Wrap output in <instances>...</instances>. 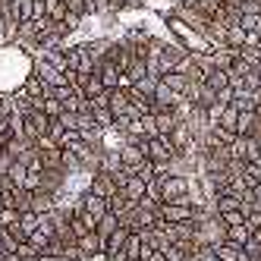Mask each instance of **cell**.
<instances>
[{
	"instance_id": "cell-1",
	"label": "cell",
	"mask_w": 261,
	"mask_h": 261,
	"mask_svg": "<svg viewBox=\"0 0 261 261\" xmlns=\"http://www.w3.org/2000/svg\"><path fill=\"white\" fill-rule=\"evenodd\" d=\"M198 230H195V246H217V242L227 239V223L220 220V214H201Z\"/></svg>"
},
{
	"instance_id": "cell-2",
	"label": "cell",
	"mask_w": 261,
	"mask_h": 261,
	"mask_svg": "<svg viewBox=\"0 0 261 261\" xmlns=\"http://www.w3.org/2000/svg\"><path fill=\"white\" fill-rule=\"evenodd\" d=\"M158 189H161V201H182L189 195V176H182V173L158 176Z\"/></svg>"
},
{
	"instance_id": "cell-3",
	"label": "cell",
	"mask_w": 261,
	"mask_h": 261,
	"mask_svg": "<svg viewBox=\"0 0 261 261\" xmlns=\"http://www.w3.org/2000/svg\"><path fill=\"white\" fill-rule=\"evenodd\" d=\"M32 72H35V76H38L44 85H54V88H57V85H66V82H69V79H66V72H63V69H57L54 63H47V60L41 57V54H38V57L32 60Z\"/></svg>"
},
{
	"instance_id": "cell-4",
	"label": "cell",
	"mask_w": 261,
	"mask_h": 261,
	"mask_svg": "<svg viewBox=\"0 0 261 261\" xmlns=\"http://www.w3.org/2000/svg\"><path fill=\"white\" fill-rule=\"evenodd\" d=\"M158 217L167 220V223H179V220H192L195 217V208L186 201H161L158 204Z\"/></svg>"
},
{
	"instance_id": "cell-5",
	"label": "cell",
	"mask_w": 261,
	"mask_h": 261,
	"mask_svg": "<svg viewBox=\"0 0 261 261\" xmlns=\"http://www.w3.org/2000/svg\"><path fill=\"white\" fill-rule=\"evenodd\" d=\"M47 129H50V117L44 114V110H32V114L25 117V123H22V136L29 142H38L41 136H47Z\"/></svg>"
},
{
	"instance_id": "cell-6",
	"label": "cell",
	"mask_w": 261,
	"mask_h": 261,
	"mask_svg": "<svg viewBox=\"0 0 261 261\" xmlns=\"http://www.w3.org/2000/svg\"><path fill=\"white\" fill-rule=\"evenodd\" d=\"M76 208H82V211H88V214H95L98 220L110 211V204H107V198H101V195H95V192H91L88 189V186H85V192L76 198Z\"/></svg>"
},
{
	"instance_id": "cell-7",
	"label": "cell",
	"mask_w": 261,
	"mask_h": 261,
	"mask_svg": "<svg viewBox=\"0 0 261 261\" xmlns=\"http://www.w3.org/2000/svg\"><path fill=\"white\" fill-rule=\"evenodd\" d=\"M88 189L95 192V195H101V198H110L114 192H120V186H117L114 173H104V170H98V173H91V176H88Z\"/></svg>"
},
{
	"instance_id": "cell-8",
	"label": "cell",
	"mask_w": 261,
	"mask_h": 261,
	"mask_svg": "<svg viewBox=\"0 0 261 261\" xmlns=\"http://www.w3.org/2000/svg\"><path fill=\"white\" fill-rule=\"evenodd\" d=\"M76 249H79V255H82V258H88V261H91V258L104 255V236H98V230H91V233L79 236Z\"/></svg>"
},
{
	"instance_id": "cell-9",
	"label": "cell",
	"mask_w": 261,
	"mask_h": 261,
	"mask_svg": "<svg viewBox=\"0 0 261 261\" xmlns=\"http://www.w3.org/2000/svg\"><path fill=\"white\" fill-rule=\"evenodd\" d=\"M120 158H123V167H126L129 173H136L139 167L148 161V158H145V151L139 148V142H123V145H120Z\"/></svg>"
},
{
	"instance_id": "cell-10",
	"label": "cell",
	"mask_w": 261,
	"mask_h": 261,
	"mask_svg": "<svg viewBox=\"0 0 261 261\" xmlns=\"http://www.w3.org/2000/svg\"><path fill=\"white\" fill-rule=\"evenodd\" d=\"M126 236H129V227H123V223H120V227L104 239V258H107V261H114V258H120V255H123Z\"/></svg>"
},
{
	"instance_id": "cell-11",
	"label": "cell",
	"mask_w": 261,
	"mask_h": 261,
	"mask_svg": "<svg viewBox=\"0 0 261 261\" xmlns=\"http://www.w3.org/2000/svg\"><path fill=\"white\" fill-rule=\"evenodd\" d=\"M151 101H154V110H173V107L182 101V95H176V91L161 79L158 88H154V98H151Z\"/></svg>"
},
{
	"instance_id": "cell-12",
	"label": "cell",
	"mask_w": 261,
	"mask_h": 261,
	"mask_svg": "<svg viewBox=\"0 0 261 261\" xmlns=\"http://www.w3.org/2000/svg\"><path fill=\"white\" fill-rule=\"evenodd\" d=\"M120 192H123L129 201H142V198H145V192H148V182H145L142 176H136V173H133V176H126V182L120 186Z\"/></svg>"
},
{
	"instance_id": "cell-13",
	"label": "cell",
	"mask_w": 261,
	"mask_h": 261,
	"mask_svg": "<svg viewBox=\"0 0 261 261\" xmlns=\"http://www.w3.org/2000/svg\"><path fill=\"white\" fill-rule=\"evenodd\" d=\"M214 252H217V258H220V261H249V258H246V252H242V246H236V242H230V239L217 242Z\"/></svg>"
},
{
	"instance_id": "cell-14",
	"label": "cell",
	"mask_w": 261,
	"mask_h": 261,
	"mask_svg": "<svg viewBox=\"0 0 261 261\" xmlns=\"http://www.w3.org/2000/svg\"><path fill=\"white\" fill-rule=\"evenodd\" d=\"M95 72H98V76H101L104 88H117V85H120V72H123V69H120L117 63H110V60H101Z\"/></svg>"
},
{
	"instance_id": "cell-15",
	"label": "cell",
	"mask_w": 261,
	"mask_h": 261,
	"mask_svg": "<svg viewBox=\"0 0 261 261\" xmlns=\"http://www.w3.org/2000/svg\"><path fill=\"white\" fill-rule=\"evenodd\" d=\"M57 208V195L47 192V189H38V192H32V211H38V214H47Z\"/></svg>"
},
{
	"instance_id": "cell-16",
	"label": "cell",
	"mask_w": 261,
	"mask_h": 261,
	"mask_svg": "<svg viewBox=\"0 0 261 261\" xmlns=\"http://www.w3.org/2000/svg\"><path fill=\"white\" fill-rule=\"evenodd\" d=\"M123 72H126V76L133 79V85H136L139 79H145V76H148V57H139V54H133V60L126 63V69H123Z\"/></svg>"
},
{
	"instance_id": "cell-17",
	"label": "cell",
	"mask_w": 261,
	"mask_h": 261,
	"mask_svg": "<svg viewBox=\"0 0 261 261\" xmlns=\"http://www.w3.org/2000/svg\"><path fill=\"white\" fill-rule=\"evenodd\" d=\"M161 79H164L167 85H170V88L176 91V95H182V98H186V91H189V85H192V82H189V79H186V76H182V72H179V69H170V72H164V76H161Z\"/></svg>"
},
{
	"instance_id": "cell-18",
	"label": "cell",
	"mask_w": 261,
	"mask_h": 261,
	"mask_svg": "<svg viewBox=\"0 0 261 261\" xmlns=\"http://www.w3.org/2000/svg\"><path fill=\"white\" fill-rule=\"evenodd\" d=\"M154 120H158V133L161 136H170L176 129V123H179L173 110H154Z\"/></svg>"
},
{
	"instance_id": "cell-19",
	"label": "cell",
	"mask_w": 261,
	"mask_h": 261,
	"mask_svg": "<svg viewBox=\"0 0 261 261\" xmlns=\"http://www.w3.org/2000/svg\"><path fill=\"white\" fill-rule=\"evenodd\" d=\"M223 41L230 47H246V29L239 22H227V32H223Z\"/></svg>"
},
{
	"instance_id": "cell-20",
	"label": "cell",
	"mask_w": 261,
	"mask_h": 261,
	"mask_svg": "<svg viewBox=\"0 0 261 261\" xmlns=\"http://www.w3.org/2000/svg\"><path fill=\"white\" fill-rule=\"evenodd\" d=\"M255 120H258L255 110H239V120H236V136H252Z\"/></svg>"
},
{
	"instance_id": "cell-21",
	"label": "cell",
	"mask_w": 261,
	"mask_h": 261,
	"mask_svg": "<svg viewBox=\"0 0 261 261\" xmlns=\"http://www.w3.org/2000/svg\"><path fill=\"white\" fill-rule=\"evenodd\" d=\"M19 88L25 91V95H29V98H41V95H44V88H47V85H44V82H41L38 76H35V72H29V76L22 79V85H19Z\"/></svg>"
},
{
	"instance_id": "cell-22",
	"label": "cell",
	"mask_w": 261,
	"mask_h": 261,
	"mask_svg": "<svg viewBox=\"0 0 261 261\" xmlns=\"http://www.w3.org/2000/svg\"><path fill=\"white\" fill-rule=\"evenodd\" d=\"M19 227H22V236L29 239V233H35V230L41 227V214L38 211H22L19 214Z\"/></svg>"
},
{
	"instance_id": "cell-23",
	"label": "cell",
	"mask_w": 261,
	"mask_h": 261,
	"mask_svg": "<svg viewBox=\"0 0 261 261\" xmlns=\"http://www.w3.org/2000/svg\"><path fill=\"white\" fill-rule=\"evenodd\" d=\"M249 236H252L249 223H236V227H227V239H230V242H236V246H246Z\"/></svg>"
},
{
	"instance_id": "cell-24",
	"label": "cell",
	"mask_w": 261,
	"mask_h": 261,
	"mask_svg": "<svg viewBox=\"0 0 261 261\" xmlns=\"http://www.w3.org/2000/svg\"><path fill=\"white\" fill-rule=\"evenodd\" d=\"M204 82H208V85H211L214 91L227 88V85H230V69H217V66H214V69L208 72V79H204Z\"/></svg>"
},
{
	"instance_id": "cell-25",
	"label": "cell",
	"mask_w": 261,
	"mask_h": 261,
	"mask_svg": "<svg viewBox=\"0 0 261 261\" xmlns=\"http://www.w3.org/2000/svg\"><path fill=\"white\" fill-rule=\"evenodd\" d=\"M117 227H120V217H117L114 211H107V214H104V217L98 220V236H104V239H107V236L114 233Z\"/></svg>"
},
{
	"instance_id": "cell-26",
	"label": "cell",
	"mask_w": 261,
	"mask_h": 261,
	"mask_svg": "<svg viewBox=\"0 0 261 261\" xmlns=\"http://www.w3.org/2000/svg\"><path fill=\"white\" fill-rule=\"evenodd\" d=\"M91 114H95V123L104 129V133H107V129H114V114H110V107H91Z\"/></svg>"
},
{
	"instance_id": "cell-27",
	"label": "cell",
	"mask_w": 261,
	"mask_h": 261,
	"mask_svg": "<svg viewBox=\"0 0 261 261\" xmlns=\"http://www.w3.org/2000/svg\"><path fill=\"white\" fill-rule=\"evenodd\" d=\"M13 7H16V19L19 22H29L35 16V0H13Z\"/></svg>"
},
{
	"instance_id": "cell-28",
	"label": "cell",
	"mask_w": 261,
	"mask_h": 261,
	"mask_svg": "<svg viewBox=\"0 0 261 261\" xmlns=\"http://www.w3.org/2000/svg\"><path fill=\"white\" fill-rule=\"evenodd\" d=\"M69 13V7H66V0H47V19H54V22H63V16Z\"/></svg>"
},
{
	"instance_id": "cell-29",
	"label": "cell",
	"mask_w": 261,
	"mask_h": 261,
	"mask_svg": "<svg viewBox=\"0 0 261 261\" xmlns=\"http://www.w3.org/2000/svg\"><path fill=\"white\" fill-rule=\"evenodd\" d=\"M10 179H13V186H25V176H29V167L22 164V161H13L10 164V173H7Z\"/></svg>"
},
{
	"instance_id": "cell-30",
	"label": "cell",
	"mask_w": 261,
	"mask_h": 261,
	"mask_svg": "<svg viewBox=\"0 0 261 261\" xmlns=\"http://www.w3.org/2000/svg\"><path fill=\"white\" fill-rule=\"evenodd\" d=\"M236 120H239V110L233 104H227V107H223V114H220V120H217V126L233 129V133H236Z\"/></svg>"
},
{
	"instance_id": "cell-31",
	"label": "cell",
	"mask_w": 261,
	"mask_h": 261,
	"mask_svg": "<svg viewBox=\"0 0 261 261\" xmlns=\"http://www.w3.org/2000/svg\"><path fill=\"white\" fill-rule=\"evenodd\" d=\"M158 82H161L158 76H145V79H139L133 88L139 91V95H145V98H154V88H158Z\"/></svg>"
},
{
	"instance_id": "cell-32",
	"label": "cell",
	"mask_w": 261,
	"mask_h": 261,
	"mask_svg": "<svg viewBox=\"0 0 261 261\" xmlns=\"http://www.w3.org/2000/svg\"><path fill=\"white\" fill-rule=\"evenodd\" d=\"M239 25L246 29V32L261 35V13H242V16H239Z\"/></svg>"
},
{
	"instance_id": "cell-33",
	"label": "cell",
	"mask_w": 261,
	"mask_h": 261,
	"mask_svg": "<svg viewBox=\"0 0 261 261\" xmlns=\"http://www.w3.org/2000/svg\"><path fill=\"white\" fill-rule=\"evenodd\" d=\"M16 223H19V211H16V208H4V211H0V227H4V230L16 227Z\"/></svg>"
},
{
	"instance_id": "cell-34",
	"label": "cell",
	"mask_w": 261,
	"mask_h": 261,
	"mask_svg": "<svg viewBox=\"0 0 261 261\" xmlns=\"http://www.w3.org/2000/svg\"><path fill=\"white\" fill-rule=\"evenodd\" d=\"M63 110H66V107H63L57 98H47V95H44V114H47L50 120H57V117L63 114Z\"/></svg>"
},
{
	"instance_id": "cell-35",
	"label": "cell",
	"mask_w": 261,
	"mask_h": 261,
	"mask_svg": "<svg viewBox=\"0 0 261 261\" xmlns=\"http://www.w3.org/2000/svg\"><path fill=\"white\" fill-rule=\"evenodd\" d=\"M110 10V0H85V13L88 16H101Z\"/></svg>"
},
{
	"instance_id": "cell-36",
	"label": "cell",
	"mask_w": 261,
	"mask_h": 261,
	"mask_svg": "<svg viewBox=\"0 0 261 261\" xmlns=\"http://www.w3.org/2000/svg\"><path fill=\"white\" fill-rule=\"evenodd\" d=\"M220 220L227 223V227H236V223H246V211H242V208L239 211H223Z\"/></svg>"
},
{
	"instance_id": "cell-37",
	"label": "cell",
	"mask_w": 261,
	"mask_h": 261,
	"mask_svg": "<svg viewBox=\"0 0 261 261\" xmlns=\"http://www.w3.org/2000/svg\"><path fill=\"white\" fill-rule=\"evenodd\" d=\"M142 126H145V139L161 136V133H158V120H154V114H145V117H142Z\"/></svg>"
},
{
	"instance_id": "cell-38",
	"label": "cell",
	"mask_w": 261,
	"mask_h": 261,
	"mask_svg": "<svg viewBox=\"0 0 261 261\" xmlns=\"http://www.w3.org/2000/svg\"><path fill=\"white\" fill-rule=\"evenodd\" d=\"M19 242H22V239H16V236L7 230L4 239H0V249H4V252H19Z\"/></svg>"
},
{
	"instance_id": "cell-39",
	"label": "cell",
	"mask_w": 261,
	"mask_h": 261,
	"mask_svg": "<svg viewBox=\"0 0 261 261\" xmlns=\"http://www.w3.org/2000/svg\"><path fill=\"white\" fill-rule=\"evenodd\" d=\"M142 0H110V10H139Z\"/></svg>"
},
{
	"instance_id": "cell-40",
	"label": "cell",
	"mask_w": 261,
	"mask_h": 261,
	"mask_svg": "<svg viewBox=\"0 0 261 261\" xmlns=\"http://www.w3.org/2000/svg\"><path fill=\"white\" fill-rule=\"evenodd\" d=\"M13 161H16V158H13V154H7V148H0V179L10 173V164H13Z\"/></svg>"
},
{
	"instance_id": "cell-41",
	"label": "cell",
	"mask_w": 261,
	"mask_h": 261,
	"mask_svg": "<svg viewBox=\"0 0 261 261\" xmlns=\"http://www.w3.org/2000/svg\"><path fill=\"white\" fill-rule=\"evenodd\" d=\"M110 91L114 88H104L98 98H91V107H110Z\"/></svg>"
},
{
	"instance_id": "cell-42",
	"label": "cell",
	"mask_w": 261,
	"mask_h": 261,
	"mask_svg": "<svg viewBox=\"0 0 261 261\" xmlns=\"http://www.w3.org/2000/svg\"><path fill=\"white\" fill-rule=\"evenodd\" d=\"M233 98H236L233 85H227V88H220V91H217V101H220V104H233Z\"/></svg>"
},
{
	"instance_id": "cell-43",
	"label": "cell",
	"mask_w": 261,
	"mask_h": 261,
	"mask_svg": "<svg viewBox=\"0 0 261 261\" xmlns=\"http://www.w3.org/2000/svg\"><path fill=\"white\" fill-rule=\"evenodd\" d=\"M252 208H261V182L252 186Z\"/></svg>"
},
{
	"instance_id": "cell-44",
	"label": "cell",
	"mask_w": 261,
	"mask_h": 261,
	"mask_svg": "<svg viewBox=\"0 0 261 261\" xmlns=\"http://www.w3.org/2000/svg\"><path fill=\"white\" fill-rule=\"evenodd\" d=\"M38 261H63V258H60V255H50V252H41Z\"/></svg>"
},
{
	"instance_id": "cell-45",
	"label": "cell",
	"mask_w": 261,
	"mask_h": 261,
	"mask_svg": "<svg viewBox=\"0 0 261 261\" xmlns=\"http://www.w3.org/2000/svg\"><path fill=\"white\" fill-rule=\"evenodd\" d=\"M4 261H22V258L16 255V252H7V255H4Z\"/></svg>"
},
{
	"instance_id": "cell-46",
	"label": "cell",
	"mask_w": 261,
	"mask_h": 261,
	"mask_svg": "<svg viewBox=\"0 0 261 261\" xmlns=\"http://www.w3.org/2000/svg\"><path fill=\"white\" fill-rule=\"evenodd\" d=\"M170 4H173V7H186V4H189V0H170Z\"/></svg>"
},
{
	"instance_id": "cell-47",
	"label": "cell",
	"mask_w": 261,
	"mask_h": 261,
	"mask_svg": "<svg viewBox=\"0 0 261 261\" xmlns=\"http://www.w3.org/2000/svg\"><path fill=\"white\" fill-rule=\"evenodd\" d=\"M114 261H142V258H126V255H120V258H114Z\"/></svg>"
},
{
	"instance_id": "cell-48",
	"label": "cell",
	"mask_w": 261,
	"mask_h": 261,
	"mask_svg": "<svg viewBox=\"0 0 261 261\" xmlns=\"http://www.w3.org/2000/svg\"><path fill=\"white\" fill-rule=\"evenodd\" d=\"M4 255H7V252H4V249H0V261H4Z\"/></svg>"
},
{
	"instance_id": "cell-49",
	"label": "cell",
	"mask_w": 261,
	"mask_h": 261,
	"mask_svg": "<svg viewBox=\"0 0 261 261\" xmlns=\"http://www.w3.org/2000/svg\"><path fill=\"white\" fill-rule=\"evenodd\" d=\"M258 151H261V139H258Z\"/></svg>"
},
{
	"instance_id": "cell-50",
	"label": "cell",
	"mask_w": 261,
	"mask_h": 261,
	"mask_svg": "<svg viewBox=\"0 0 261 261\" xmlns=\"http://www.w3.org/2000/svg\"><path fill=\"white\" fill-rule=\"evenodd\" d=\"M63 261H69V258H63Z\"/></svg>"
}]
</instances>
